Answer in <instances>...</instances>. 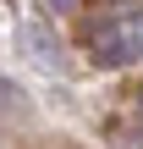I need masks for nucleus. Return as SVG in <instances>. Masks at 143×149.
Instances as JSON below:
<instances>
[{
	"label": "nucleus",
	"instance_id": "nucleus-1",
	"mask_svg": "<svg viewBox=\"0 0 143 149\" xmlns=\"http://www.w3.org/2000/svg\"><path fill=\"white\" fill-rule=\"evenodd\" d=\"M127 55H132V33H110V39L94 50V61H99V66H121Z\"/></svg>",
	"mask_w": 143,
	"mask_h": 149
},
{
	"label": "nucleus",
	"instance_id": "nucleus-3",
	"mask_svg": "<svg viewBox=\"0 0 143 149\" xmlns=\"http://www.w3.org/2000/svg\"><path fill=\"white\" fill-rule=\"evenodd\" d=\"M61 6H66V0H61Z\"/></svg>",
	"mask_w": 143,
	"mask_h": 149
},
{
	"label": "nucleus",
	"instance_id": "nucleus-2",
	"mask_svg": "<svg viewBox=\"0 0 143 149\" xmlns=\"http://www.w3.org/2000/svg\"><path fill=\"white\" fill-rule=\"evenodd\" d=\"M28 39L39 44V61H55V55H61V44H50V33H44V28H28Z\"/></svg>",
	"mask_w": 143,
	"mask_h": 149
}]
</instances>
